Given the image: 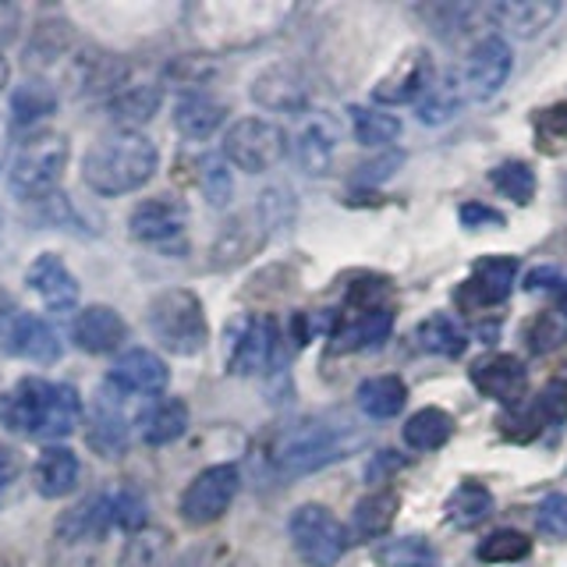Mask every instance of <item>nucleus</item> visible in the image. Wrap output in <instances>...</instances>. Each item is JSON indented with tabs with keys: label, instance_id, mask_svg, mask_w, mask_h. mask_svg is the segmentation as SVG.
<instances>
[{
	"label": "nucleus",
	"instance_id": "obj_13",
	"mask_svg": "<svg viewBox=\"0 0 567 567\" xmlns=\"http://www.w3.org/2000/svg\"><path fill=\"white\" fill-rule=\"evenodd\" d=\"M277 354V323L270 316H245L238 327H230L227 372L235 377H259L270 369Z\"/></svg>",
	"mask_w": 567,
	"mask_h": 567
},
{
	"label": "nucleus",
	"instance_id": "obj_1",
	"mask_svg": "<svg viewBox=\"0 0 567 567\" xmlns=\"http://www.w3.org/2000/svg\"><path fill=\"white\" fill-rule=\"evenodd\" d=\"M79 419H82V398L68 383H47L29 377L0 394V422L18 436L64 440L75 433Z\"/></svg>",
	"mask_w": 567,
	"mask_h": 567
},
{
	"label": "nucleus",
	"instance_id": "obj_48",
	"mask_svg": "<svg viewBox=\"0 0 567 567\" xmlns=\"http://www.w3.org/2000/svg\"><path fill=\"white\" fill-rule=\"evenodd\" d=\"M457 220L468 230H486V227H504V213L483 203H465L457 209Z\"/></svg>",
	"mask_w": 567,
	"mask_h": 567
},
{
	"label": "nucleus",
	"instance_id": "obj_41",
	"mask_svg": "<svg viewBox=\"0 0 567 567\" xmlns=\"http://www.w3.org/2000/svg\"><path fill=\"white\" fill-rule=\"evenodd\" d=\"M528 549H532V539L525 536V532L501 528V532H493V536H486L483 543L475 546V557L483 564H511V560L528 557Z\"/></svg>",
	"mask_w": 567,
	"mask_h": 567
},
{
	"label": "nucleus",
	"instance_id": "obj_35",
	"mask_svg": "<svg viewBox=\"0 0 567 567\" xmlns=\"http://www.w3.org/2000/svg\"><path fill=\"white\" fill-rule=\"evenodd\" d=\"M159 100H164V93H159L156 85L121 89V93H114V100H111V121L121 124V132H135L138 124H146V121L156 117Z\"/></svg>",
	"mask_w": 567,
	"mask_h": 567
},
{
	"label": "nucleus",
	"instance_id": "obj_46",
	"mask_svg": "<svg viewBox=\"0 0 567 567\" xmlns=\"http://www.w3.org/2000/svg\"><path fill=\"white\" fill-rule=\"evenodd\" d=\"M536 525H539V532H546V536L567 539V496L564 493H549L536 507Z\"/></svg>",
	"mask_w": 567,
	"mask_h": 567
},
{
	"label": "nucleus",
	"instance_id": "obj_42",
	"mask_svg": "<svg viewBox=\"0 0 567 567\" xmlns=\"http://www.w3.org/2000/svg\"><path fill=\"white\" fill-rule=\"evenodd\" d=\"M493 188L507 195L511 203L518 206H528L532 195H536V171H532L528 164H518V159H511V164H501L493 174H489Z\"/></svg>",
	"mask_w": 567,
	"mask_h": 567
},
{
	"label": "nucleus",
	"instance_id": "obj_59",
	"mask_svg": "<svg viewBox=\"0 0 567 567\" xmlns=\"http://www.w3.org/2000/svg\"><path fill=\"white\" fill-rule=\"evenodd\" d=\"M0 489H4V486H0Z\"/></svg>",
	"mask_w": 567,
	"mask_h": 567
},
{
	"label": "nucleus",
	"instance_id": "obj_14",
	"mask_svg": "<svg viewBox=\"0 0 567 567\" xmlns=\"http://www.w3.org/2000/svg\"><path fill=\"white\" fill-rule=\"evenodd\" d=\"M518 280V259L514 256H486L472 266V277L454 291L461 309H489L511 298Z\"/></svg>",
	"mask_w": 567,
	"mask_h": 567
},
{
	"label": "nucleus",
	"instance_id": "obj_43",
	"mask_svg": "<svg viewBox=\"0 0 567 567\" xmlns=\"http://www.w3.org/2000/svg\"><path fill=\"white\" fill-rule=\"evenodd\" d=\"M199 188H203L209 206L224 209L230 203V195H235V177H230L224 156H203L199 159Z\"/></svg>",
	"mask_w": 567,
	"mask_h": 567
},
{
	"label": "nucleus",
	"instance_id": "obj_34",
	"mask_svg": "<svg viewBox=\"0 0 567 567\" xmlns=\"http://www.w3.org/2000/svg\"><path fill=\"white\" fill-rule=\"evenodd\" d=\"M117 567H174V539L164 528H142L132 532L128 543L121 546Z\"/></svg>",
	"mask_w": 567,
	"mask_h": 567
},
{
	"label": "nucleus",
	"instance_id": "obj_31",
	"mask_svg": "<svg viewBox=\"0 0 567 567\" xmlns=\"http://www.w3.org/2000/svg\"><path fill=\"white\" fill-rule=\"evenodd\" d=\"M227 117V106L206 93H188L174 106V128L185 138H209Z\"/></svg>",
	"mask_w": 567,
	"mask_h": 567
},
{
	"label": "nucleus",
	"instance_id": "obj_39",
	"mask_svg": "<svg viewBox=\"0 0 567 567\" xmlns=\"http://www.w3.org/2000/svg\"><path fill=\"white\" fill-rule=\"evenodd\" d=\"M351 132L354 142L365 150H386L390 142L401 135V121L386 111H372V106H351Z\"/></svg>",
	"mask_w": 567,
	"mask_h": 567
},
{
	"label": "nucleus",
	"instance_id": "obj_36",
	"mask_svg": "<svg viewBox=\"0 0 567 567\" xmlns=\"http://www.w3.org/2000/svg\"><path fill=\"white\" fill-rule=\"evenodd\" d=\"M401 436L412 451H440L454 436V419L443 408H422L404 422Z\"/></svg>",
	"mask_w": 567,
	"mask_h": 567
},
{
	"label": "nucleus",
	"instance_id": "obj_51",
	"mask_svg": "<svg viewBox=\"0 0 567 567\" xmlns=\"http://www.w3.org/2000/svg\"><path fill=\"white\" fill-rule=\"evenodd\" d=\"M401 164V156L398 153H390L386 159H380V164H365L359 174H354V182L359 185H377V182H386L390 174H394V167Z\"/></svg>",
	"mask_w": 567,
	"mask_h": 567
},
{
	"label": "nucleus",
	"instance_id": "obj_40",
	"mask_svg": "<svg viewBox=\"0 0 567 567\" xmlns=\"http://www.w3.org/2000/svg\"><path fill=\"white\" fill-rule=\"evenodd\" d=\"M380 567H443L440 549L422 536H404L377 546Z\"/></svg>",
	"mask_w": 567,
	"mask_h": 567
},
{
	"label": "nucleus",
	"instance_id": "obj_19",
	"mask_svg": "<svg viewBox=\"0 0 567 567\" xmlns=\"http://www.w3.org/2000/svg\"><path fill=\"white\" fill-rule=\"evenodd\" d=\"M188 224V209L185 203L177 199H167V195H156V199H146L132 209L128 217V230L132 238L138 241H150V245H159V241H171L185 230Z\"/></svg>",
	"mask_w": 567,
	"mask_h": 567
},
{
	"label": "nucleus",
	"instance_id": "obj_38",
	"mask_svg": "<svg viewBox=\"0 0 567 567\" xmlns=\"http://www.w3.org/2000/svg\"><path fill=\"white\" fill-rule=\"evenodd\" d=\"M58 111V89L43 79H29L25 85L14 89L11 96V114H14V124L18 128H29V124L50 117Z\"/></svg>",
	"mask_w": 567,
	"mask_h": 567
},
{
	"label": "nucleus",
	"instance_id": "obj_6",
	"mask_svg": "<svg viewBox=\"0 0 567 567\" xmlns=\"http://www.w3.org/2000/svg\"><path fill=\"white\" fill-rule=\"evenodd\" d=\"M68 167V138L58 132H35L22 142L11 164V192L25 203H43L58 195Z\"/></svg>",
	"mask_w": 567,
	"mask_h": 567
},
{
	"label": "nucleus",
	"instance_id": "obj_10",
	"mask_svg": "<svg viewBox=\"0 0 567 567\" xmlns=\"http://www.w3.org/2000/svg\"><path fill=\"white\" fill-rule=\"evenodd\" d=\"M241 486V475L235 465H209L192 478L188 489L182 493V518L195 528L220 522L227 507L235 504Z\"/></svg>",
	"mask_w": 567,
	"mask_h": 567
},
{
	"label": "nucleus",
	"instance_id": "obj_32",
	"mask_svg": "<svg viewBox=\"0 0 567 567\" xmlns=\"http://www.w3.org/2000/svg\"><path fill=\"white\" fill-rule=\"evenodd\" d=\"M354 401H359V412L372 422L394 419L404 412L408 401V386L401 377H369L359 390H354Z\"/></svg>",
	"mask_w": 567,
	"mask_h": 567
},
{
	"label": "nucleus",
	"instance_id": "obj_16",
	"mask_svg": "<svg viewBox=\"0 0 567 567\" xmlns=\"http://www.w3.org/2000/svg\"><path fill=\"white\" fill-rule=\"evenodd\" d=\"M252 100L262 106V111H274V114H301L312 103V93H309L306 75H301L298 68L274 64L256 75Z\"/></svg>",
	"mask_w": 567,
	"mask_h": 567
},
{
	"label": "nucleus",
	"instance_id": "obj_29",
	"mask_svg": "<svg viewBox=\"0 0 567 567\" xmlns=\"http://www.w3.org/2000/svg\"><path fill=\"white\" fill-rule=\"evenodd\" d=\"M461 100L465 96V82H461V71L451 68L443 75L433 79V85L425 89V96L419 100V121L425 128H436V124H447L457 111H461Z\"/></svg>",
	"mask_w": 567,
	"mask_h": 567
},
{
	"label": "nucleus",
	"instance_id": "obj_33",
	"mask_svg": "<svg viewBox=\"0 0 567 567\" xmlns=\"http://www.w3.org/2000/svg\"><path fill=\"white\" fill-rule=\"evenodd\" d=\"M412 341H415L419 351L440 354V359H461L465 348H468L465 330H461L447 312H436L430 319H422V323L415 327V333H412Z\"/></svg>",
	"mask_w": 567,
	"mask_h": 567
},
{
	"label": "nucleus",
	"instance_id": "obj_20",
	"mask_svg": "<svg viewBox=\"0 0 567 567\" xmlns=\"http://www.w3.org/2000/svg\"><path fill=\"white\" fill-rule=\"evenodd\" d=\"M171 380L167 362L153 354L150 348H132L124 351L111 369V383L121 394H159Z\"/></svg>",
	"mask_w": 567,
	"mask_h": 567
},
{
	"label": "nucleus",
	"instance_id": "obj_53",
	"mask_svg": "<svg viewBox=\"0 0 567 567\" xmlns=\"http://www.w3.org/2000/svg\"><path fill=\"white\" fill-rule=\"evenodd\" d=\"M18 475V454L11 447H0V486H8Z\"/></svg>",
	"mask_w": 567,
	"mask_h": 567
},
{
	"label": "nucleus",
	"instance_id": "obj_17",
	"mask_svg": "<svg viewBox=\"0 0 567 567\" xmlns=\"http://www.w3.org/2000/svg\"><path fill=\"white\" fill-rule=\"evenodd\" d=\"M472 383L483 398L514 408L525 398V365L514 354H486L472 365Z\"/></svg>",
	"mask_w": 567,
	"mask_h": 567
},
{
	"label": "nucleus",
	"instance_id": "obj_15",
	"mask_svg": "<svg viewBox=\"0 0 567 567\" xmlns=\"http://www.w3.org/2000/svg\"><path fill=\"white\" fill-rule=\"evenodd\" d=\"M436 68L433 58L425 50H408L398 58V64L386 71V75L372 89V100L380 106H404L415 103L419 96H425V89L433 85Z\"/></svg>",
	"mask_w": 567,
	"mask_h": 567
},
{
	"label": "nucleus",
	"instance_id": "obj_28",
	"mask_svg": "<svg viewBox=\"0 0 567 567\" xmlns=\"http://www.w3.org/2000/svg\"><path fill=\"white\" fill-rule=\"evenodd\" d=\"M188 430V408L177 398L153 401L146 412L138 415V433L150 447H167V443L182 440Z\"/></svg>",
	"mask_w": 567,
	"mask_h": 567
},
{
	"label": "nucleus",
	"instance_id": "obj_4",
	"mask_svg": "<svg viewBox=\"0 0 567 567\" xmlns=\"http://www.w3.org/2000/svg\"><path fill=\"white\" fill-rule=\"evenodd\" d=\"M291 18L288 4H259V0H241V4H199L188 11L192 35L209 50L252 47L266 35H274Z\"/></svg>",
	"mask_w": 567,
	"mask_h": 567
},
{
	"label": "nucleus",
	"instance_id": "obj_52",
	"mask_svg": "<svg viewBox=\"0 0 567 567\" xmlns=\"http://www.w3.org/2000/svg\"><path fill=\"white\" fill-rule=\"evenodd\" d=\"M557 284H560L557 270H549V266H539L536 274H528L525 288H528V291H539V288H557Z\"/></svg>",
	"mask_w": 567,
	"mask_h": 567
},
{
	"label": "nucleus",
	"instance_id": "obj_7",
	"mask_svg": "<svg viewBox=\"0 0 567 567\" xmlns=\"http://www.w3.org/2000/svg\"><path fill=\"white\" fill-rule=\"evenodd\" d=\"M288 150H291L288 132L266 117H241L224 135V159L245 174L274 171L288 156Z\"/></svg>",
	"mask_w": 567,
	"mask_h": 567
},
{
	"label": "nucleus",
	"instance_id": "obj_3",
	"mask_svg": "<svg viewBox=\"0 0 567 567\" xmlns=\"http://www.w3.org/2000/svg\"><path fill=\"white\" fill-rule=\"evenodd\" d=\"M159 153L142 132H114L93 142L82 159V182L96 195H128L156 174Z\"/></svg>",
	"mask_w": 567,
	"mask_h": 567
},
{
	"label": "nucleus",
	"instance_id": "obj_49",
	"mask_svg": "<svg viewBox=\"0 0 567 567\" xmlns=\"http://www.w3.org/2000/svg\"><path fill=\"white\" fill-rule=\"evenodd\" d=\"M536 412L546 422L549 419H567V390L560 383H549L539 394V401H536Z\"/></svg>",
	"mask_w": 567,
	"mask_h": 567
},
{
	"label": "nucleus",
	"instance_id": "obj_37",
	"mask_svg": "<svg viewBox=\"0 0 567 567\" xmlns=\"http://www.w3.org/2000/svg\"><path fill=\"white\" fill-rule=\"evenodd\" d=\"M447 522L454 528H478L489 514H493V493L478 483H461L451 496H447Z\"/></svg>",
	"mask_w": 567,
	"mask_h": 567
},
{
	"label": "nucleus",
	"instance_id": "obj_54",
	"mask_svg": "<svg viewBox=\"0 0 567 567\" xmlns=\"http://www.w3.org/2000/svg\"><path fill=\"white\" fill-rule=\"evenodd\" d=\"M554 298H557V312L567 319V280L557 284V288H554Z\"/></svg>",
	"mask_w": 567,
	"mask_h": 567
},
{
	"label": "nucleus",
	"instance_id": "obj_8",
	"mask_svg": "<svg viewBox=\"0 0 567 567\" xmlns=\"http://www.w3.org/2000/svg\"><path fill=\"white\" fill-rule=\"evenodd\" d=\"M288 532H291V543L298 549V557L309 567H333L344 557L348 536H351L348 525L323 504H301L291 514Z\"/></svg>",
	"mask_w": 567,
	"mask_h": 567
},
{
	"label": "nucleus",
	"instance_id": "obj_57",
	"mask_svg": "<svg viewBox=\"0 0 567 567\" xmlns=\"http://www.w3.org/2000/svg\"><path fill=\"white\" fill-rule=\"evenodd\" d=\"M230 567H252V564H248V560H238V564H230Z\"/></svg>",
	"mask_w": 567,
	"mask_h": 567
},
{
	"label": "nucleus",
	"instance_id": "obj_55",
	"mask_svg": "<svg viewBox=\"0 0 567 567\" xmlns=\"http://www.w3.org/2000/svg\"><path fill=\"white\" fill-rule=\"evenodd\" d=\"M8 75H11V68H8V61H4V58H0V89L8 85Z\"/></svg>",
	"mask_w": 567,
	"mask_h": 567
},
{
	"label": "nucleus",
	"instance_id": "obj_30",
	"mask_svg": "<svg viewBox=\"0 0 567 567\" xmlns=\"http://www.w3.org/2000/svg\"><path fill=\"white\" fill-rule=\"evenodd\" d=\"M398 507H401V496L394 489H372L351 511V536L354 539H380L383 532L394 525Z\"/></svg>",
	"mask_w": 567,
	"mask_h": 567
},
{
	"label": "nucleus",
	"instance_id": "obj_58",
	"mask_svg": "<svg viewBox=\"0 0 567 567\" xmlns=\"http://www.w3.org/2000/svg\"><path fill=\"white\" fill-rule=\"evenodd\" d=\"M0 235H4V217H0Z\"/></svg>",
	"mask_w": 567,
	"mask_h": 567
},
{
	"label": "nucleus",
	"instance_id": "obj_56",
	"mask_svg": "<svg viewBox=\"0 0 567 567\" xmlns=\"http://www.w3.org/2000/svg\"><path fill=\"white\" fill-rule=\"evenodd\" d=\"M4 164H8V142L0 138V171H4Z\"/></svg>",
	"mask_w": 567,
	"mask_h": 567
},
{
	"label": "nucleus",
	"instance_id": "obj_11",
	"mask_svg": "<svg viewBox=\"0 0 567 567\" xmlns=\"http://www.w3.org/2000/svg\"><path fill=\"white\" fill-rule=\"evenodd\" d=\"M85 443L93 447L100 457H121L128 451V415H124V398L121 390L106 380L93 401H89V415H85Z\"/></svg>",
	"mask_w": 567,
	"mask_h": 567
},
{
	"label": "nucleus",
	"instance_id": "obj_47",
	"mask_svg": "<svg viewBox=\"0 0 567 567\" xmlns=\"http://www.w3.org/2000/svg\"><path fill=\"white\" fill-rule=\"evenodd\" d=\"M543 430V419L536 408H507V412L501 415V433L507 440H518V443H528L532 436H536Z\"/></svg>",
	"mask_w": 567,
	"mask_h": 567
},
{
	"label": "nucleus",
	"instance_id": "obj_2",
	"mask_svg": "<svg viewBox=\"0 0 567 567\" xmlns=\"http://www.w3.org/2000/svg\"><path fill=\"white\" fill-rule=\"evenodd\" d=\"M369 443V433L362 425L344 419H301L288 425L274 443V468L284 478L312 475L319 468L333 465Z\"/></svg>",
	"mask_w": 567,
	"mask_h": 567
},
{
	"label": "nucleus",
	"instance_id": "obj_44",
	"mask_svg": "<svg viewBox=\"0 0 567 567\" xmlns=\"http://www.w3.org/2000/svg\"><path fill=\"white\" fill-rule=\"evenodd\" d=\"M567 341V319L560 312H539L532 323L525 327V344L532 354H546L557 351Z\"/></svg>",
	"mask_w": 567,
	"mask_h": 567
},
{
	"label": "nucleus",
	"instance_id": "obj_18",
	"mask_svg": "<svg viewBox=\"0 0 567 567\" xmlns=\"http://www.w3.org/2000/svg\"><path fill=\"white\" fill-rule=\"evenodd\" d=\"M25 284L40 295V301L50 312H68L79 306V280L64 266V259L53 252H43L29 266Z\"/></svg>",
	"mask_w": 567,
	"mask_h": 567
},
{
	"label": "nucleus",
	"instance_id": "obj_9",
	"mask_svg": "<svg viewBox=\"0 0 567 567\" xmlns=\"http://www.w3.org/2000/svg\"><path fill=\"white\" fill-rule=\"evenodd\" d=\"M0 351L29 362H58L64 348L47 319L25 312L11 295L0 291Z\"/></svg>",
	"mask_w": 567,
	"mask_h": 567
},
{
	"label": "nucleus",
	"instance_id": "obj_23",
	"mask_svg": "<svg viewBox=\"0 0 567 567\" xmlns=\"http://www.w3.org/2000/svg\"><path fill=\"white\" fill-rule=\"evenodd\" d=\"M337 142H341V128L330 114H316L301 135L295 138V159L306 174H330V164L337 156Z\"/></svg>",
	"mask_w": 567,
	"mask_h": 567
},
{
	"label": "nucleus",
	"instance_id": "obj_27",
	"mask_svg": "<svg viewBox=\"0 0 567 567\" xmlns=\"http://www.w3.org/2000/svg\"><path fill=\"white\" fill-rule=\"evenodd\" d=\"M390 330H394V309L383 306V309H365V312H354L348 323L333 333V341L341 351H369V348H380Z\"/></svg>",
	"mask_w": 567,
	"mask_h": 567
},
{
	"label": "nucleus",
	"instance_id": "obj_25",
	"mask_svg": "<svg viewBox=\"0 0 567 567\" xmlns=\"http://www.w3.org/2000/svg\"><path fill=\"white\" fill-rule=\"evenodd\" d=\"M111 525H114L111 493H96V496H89V501H82L79 507L61 514L58 536L64 543H96Z\"/></svg>",
	"mask_w": 567,
	"mask_h": 567
},
{
	"label": "nucleus",
	"instance_id": "obj_45",
	"mask_svg": "<svg viewBox=\"0 0 567 567\" xmlns=\"http://www.w3.org/2000/svg\"><path fill=\"white\" fill-rule=\"evenodd\" d=\"M111 511H114V525L124 532H142L146 528V496L132 486H121L117 493H111Z\"/></svg>",
	"mask_w": 567,
	"mask_h": 567
},
{
	"label": "nucleus",
	"instance_id": "obj_24",
	"mask_svg": "<svg viewBox=\"0 0 567 567\" xmlns=\"http://www.w3.org/2000/svg\"><path fill=\"white\" fill-rule=\"evenodd\" d=\"M266 220L259 217V213H245V217H238L235 224H227L220 230L217 245H213V266H238L245 262L248 256H256L259 248L266 245Z\"/></svg>",
	"mask_w": 567,
	"mask_h": 567
},
{
	"label": "nucleus",
	"instance_id": "obj_21",
	"mask_svg": "<svg viewBox=\"0 0 567 567\" xmlns=\"http://www.w3.org/2000/svg\"><path fill=\"white\" fill-rule=\"evenodd\" d=\"M483 14L507 35L536 40V35L560 14V4L557 0H501V4H489Z\"/></svg>",
	"mask_w": 567,
	"mask_h": 567
},
{
	"label": "nucleus",
	"instance_id": "obj_5",
	"mask_svg": "<svg viewBox=\"0 0 567 567\" xmlns=\"http://www.w3.org/2000/svg\"><path fill=\"white\" fill-rule=\"evenodd\" d=\"M146 327L171 354H199L209 341V323L203 301L185 288L159 291L146 309Z\"/></svg>",
	"mask_w": 567,
	"mask_h": 567
},
{
	"label": "nucleus",
	"instance_id": "obj_22",
	"mask_svg": "<svg viewBox=\"0 0 567 567\" xmlns=\"http://www.w3.org/2000/svg\"><path fill=\"white\" fill-rule=\"evenodd\" d=\"M71 341L89 354H111L128 341V327H124V319L114 309L89 306L71 323Z\"/></svg>",
	"mask_w": 567,
	"mask_h": 567
},
{
	"label": "nucleus",
	"instance_id": "obj_26",
	"mask_svg": "<svg viewBox=\"0 0 567 567\" xmlns=\"http://www.w3.org/2000/svg\"><path fill=\"white\" fill-rule=\"evenodd\" d=\"M79 475H82V465H79V454L68 451V447H47L40 454L32 468V483H35V493L47 496V501H58V496H68L71 489L79 486Z\"/></svg>",
	"mask_w": 567,
	"mask_h": 567
},
{
	"label": "nucleus",
	"instance_id": "obj_12",
	"mask_svg": "<svg viewBox=\"0 0 567 567\" xmlns=\"http://www.w3.org/2000/svg\"><path fill=\"white\" fill-rule=\"evenodd\" d=\"M511 68H514V53L511 43L504 35H483L465 61V71H461V82H465V96L472 103H486L504 89V82L511 79Z\"/></svg>",
	"mask_w": 567,
	"mask_h": 567
},
{
	"label": "nucleus",
	"instance_id": "obj_50",
	"mask_svg": "<svg viewBox=\"0 0 567 567\" xmlns=\"http://www.w3.org/2000/svg\"><path fill=\"white\" fill-rule=\"evenodd\" d=\"M401 465H404V457H401V454H394V451H380L377 457L369 461L365 478H369V483H386V475H390V472H398Z\"/></svg>",
	"mask_w": 567,
	"mask_h": 567
}]
</instances>
